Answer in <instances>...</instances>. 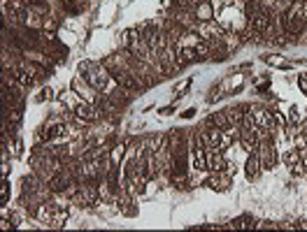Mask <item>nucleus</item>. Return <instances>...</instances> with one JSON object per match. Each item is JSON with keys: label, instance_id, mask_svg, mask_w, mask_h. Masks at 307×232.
Returning a JSON list of instances; mask_svg holds the SVG:
<instances>
[{"label": "nucleus", "instance_id": "1", "mask_svg": "<svg viewBox=\"0 0 307 232\" xmlns=\"http://www.w3.org/2000/svg\"><path fill=\"white\" fill-rule=\"evenodd\" d=\"M79 74H82V79H86L93 89H105L107 81H110V72H107V68L98 65V63H91V61L79 63Z\"/></svg>", "mask_w": 307, "mask_h": 232}, {"label": "nucleus", "instance_id": "2", "mask_svg": "<svg viewBox=\"0 0 307 232\" xmlns=\"http://www.w3.org/2000/svg\"><path fill=\"white\" fill-rule=\"evenodd\" d=\"M70 197H72V202H75V205L91 207V205H96L98 190H96V186H91V184H82V186L72 188V190H70Z\"/></svg>", "mask_w": 307, "mask_h": 232}, {"label": "nucleus", "instance_id": "3", "mask_svg": "<svg viewBox=\"0 0 307 232\" xmlns=\"http://www.w3.org/2000/svg\"><path fill=\"white\" fill-rule=\"evenodd\" d=\"M116 84H119L123 91H138L140 89V81L135 79L131 72H123V70L116 72Z\"/></svg>", "mask_w": 307, "mask_h": 232}, {"label": "nucleus", "instance_id": "4", "mask_svg": "<svg viewBox=\"0 0 307 232\" xmlns=\"http://www.w3.org/2000/svg\"><path fill=\"white\" fill-rule=\"evenodd\" d=\"M75 116H77L79 121H96L98 112L93 109V105H91V102H82V105H77V107H75Z\"/></svg>", "mask_w": 307, "mask_h": 232}, {"label": "nucleus", "instance_id": "5", "mask_svg": "<svg viewBox=\"0 0 307 232\" xmlns=\"http://www.w3.org/2000/svg\"><path fill=\"white\" fill-rule=\"evenodd\" d=\"M223 167H226V161H223V156L219 153V149H212V151L207 153V170H212V172H223Z\"/></svg>", "mask_w": 307, "mask_h": 232}, {"label": "nucleus", "instance_id": "6", "mask_svg": "<svg viewBox=\"0 0 307 232\" xmlns=\"http://www.w3.org/2000/svg\"><path fill=\"white\" fill-rule=\"evenodd\" d=\"M261 167H263V162H261V156L258 153H251L249 158H247V177L249 179H256L258 174H261Z\"/></svg>", "mask_w": 307, "mask_h": 232}, {"label": "nucleus", "instance_id": "7", "mask_svg": "<svg viewBox=\"0 0 307 232\" xmlns=\"http://www.w3.org/2000/svg\"><path fill=\"white\" fill-rule=\"evenodd\" d=\"M72 91H77L82 98L93 100V86H91V84H86V86H84V84H82V79H75V81H72Z\"/></svg>", "mask_w": 307, "mask_h": 232}, {"label": "nucleus", "instance_id": "8", "mask_svg": "<svg viewBox=\"0 0 307 232\" xmlns=\"http://www.w3.org/2000/svg\"><path fill=\"white\" fill-rule=\"evenodd\" d=\"M284 162H286L289 167H293L298 174L303 172V165H300V153L298 151H289L286 156H284Z\"/></svg>", "mask_w": 307, "mask_h": 232}, {"label": "nucleus", "instance_id": "9", "mask_svg": "<svg viewBox=\"0 0 307 232\" xmlns=\"http://www.w3.org/2000/svg\"><path fill=\"white\" fill-rule=\"evenodd\" d=\"M195 14H198V19H200V21H210V19H212V5H207V2H200V0H198Z\"/></svg>", "mask_w": 307, "mask_h": 232}, {"label": "nucleus", "instance_id": "10", "mask_svg": "<svg viewBox=\"0 0 307 232\" xmlns=\"http://www.w3.org/2000/svg\"><path fill=\"white\" fill-rule=\"evenodd\" d=\"M226 184H228V177H210L207 179V186H210L212 190H223Z\"/></svg>", "mask_w": 307, "mask_h": 232}, {"label": "nucleus", "instance_id": "11", "mask_svg": "<svg viewBox=\"0 0 307 232\" xmlns=\"http://www.w3.org/2000/svg\"><path fill=\"white\" fill-rule=\"evenodd\" d=\"M65 186H68V177H65V174H58V177H54V179H52V184H49V188H52V190H56V193H58V190H63Z\"/></svg>", "mask_w": 307, "mask_h": 232}, {"label": "nucleus", "instance_id": "12", "mask_svg": "<svg viewBox=\"0 0 307 232\" xmlns=\"http://www.w3.org/2000/svg\"><path fill=\"white\" fill-rule=\"evenodd\" d=\"M7 195H9V184L2 181V186H0V202L2 205H7Z\"/></svg>", "mask_w": 307, "mask_h": 232}, {"label": "nucleus", "instance_id": "13", "mask_svg": "<svg viewBox=\"0 0 307 232\" xmlns=\"http://www.w3.org/2000/svg\"><path fill=\"white\" fill-rule=\"evenodd\" d=\"M298 84H300V89H303V93L307 95V74H303V77H300Z\"/></svg>", "mask_w": 307, "mask_h": 232}, {"label": "nucleus", "instance_id": "14", "mask_svg": "<svg viewBox=\"0 0 307 232\" xmlns=\"http://www.w3.org/2000/svg\"><path fill=\"white\" fill-rule=\"evenodd\" d=\"M47 98H52V89H44V91H42V95H40L37 100H47Z\"/></svg>", "mask_w": 307, "mask_h": 232}, {"label": "nucleus", "instance_id": "15", "mask_svg": "<svg viewBox=\"0 0 307 232\" xmlns=\"http://www.w3.org/2000/svg\"><path fill=\"white\" fill-rule=\"evenodd\" d=\"M193 114H195V109H186V112H184V114H182V116H184V118H191Z\"/></svg>", "mask_w": 307, "mask_h": 232}]
</instances>
